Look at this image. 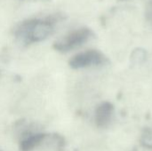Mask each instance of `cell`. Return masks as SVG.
I'll list each match as a JSON object with an SVG mask.
<instances>
[{
  "instance_id": "obj_3",
  "label": "cell",
  "mask_w": 152,
  "mask_h": 151,
  "mask_svg": "<svg viewBox=\"0 0 152 151\" xmlns=\"http://www.w3.org/2000/svg\"><path fill=\"white\" fill-rule=\"evenodd\" d=\"M105 61L106 58L101 52L96 50H88L73 56L69 61V65L75 69H79L94 66H100Z\"/></svg>"
},
{
  "instance_id": "obj_1",
  "label": "cell",
  "mask_w": 152,
  "mask_h": 151,
  "mask_svg": "<svg viewBox=\"0 0 152 151\" xmlns=\"http://www.w3.org/2000/svg\"><path fill=\"white\" fill-rule=\"evenodd\" d=\"M54 31L53 22L50 20H32L23 22L17 29V36L23 41L37 43L48 38Z\"/></svg>"
},
{
  "instance_id": "obj_6",
  "label": "cell",
  "mask_w": 152,
  "mask_h": 151,
  "mask_svg": "<svg viewBox=\"0 0 152 151\" xmlns=\"http://www.w3.org/2000/svg\"><path fill=\"white\" fill-rule=\"evenodd\" d=\"M142 141H143V143H144L145 146H148V147L152 148V132L147 133L145 134V136L143 137Z\"/></svg>"
},
{
  "instance_id": "obj_4",
  "label": "cell",
  "mask_w": 152,
  "mask_h": 151,
  "mask_svg": "<svg viewBox=\"0 0 152 151\" xmlns=\"http://www.w3.org/2000/svg\"><path fill=\"white\" fill-rule=\"evenodd\" d=\"M50 137L49 133L38 132L31 133L26 136L24 139L20 140L19 149L20 151H32L37 147L40 146L43 142H45Z\"/></svg>"
},
{
  "instance_id": "obj_2",
  "label": "cell",
  "mask_w": 152,
  "mask_h": 151,
  "mask_svg": "<svg viewBox=\"0 0 152 151\" xmlns=\"http://www.w3.org/2000/svg\"><path fill=\"white\" fill-rule=\"evenodd\" d=\"M92 36L93 32L91 29L87 28H80L72 30L64 36L59 38L54 44V48L62 53L69 52L83 45Z\"/></svg>"
},
{
  "instance_id": "obj_5",
  "label": "cell",
  "mask_w": 152,
  "mask_h": 151,
  "mask_svg": "<svg viewBox=\"0 0 152 151\" xmlns=\"http://www.w3.org/2000/svg\"><path fill=\"white\" fill-rule=\"evenodd\" d=\"M113 106L110 102L102 103L96 109L95 112V121L99 126L107 125L112 117Z\"/></svg>"
},
{
  "instance_id": "obj_7",
  "label": "cell",
  "mask_w": 152,
  "mask_h": 151,
  "mask_svg": "<svg viewBox=\"0 0 152 151\" xmlns=\"http://www.w3.org/2000/svg\"><path fill=\"white\" fill-rule=\"evenodd\" d=\"M147 17L150 20L152 21V3L148 7V12H147Z\"/></svg>"
}]
</instances>
